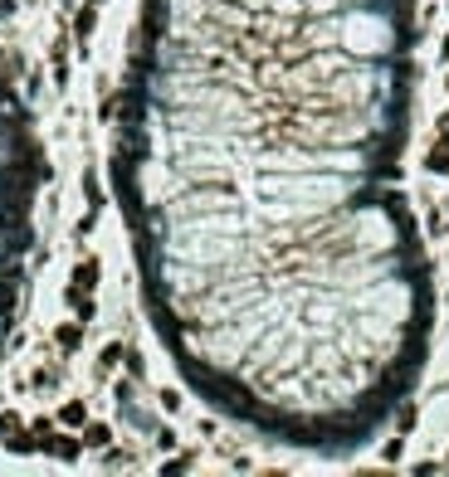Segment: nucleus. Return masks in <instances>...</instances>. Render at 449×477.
Segmentation results:
<instances>
[{
    "label": "nucleus",
    "mask_w": 449,
    "mask_h": 477,
    "mask_svg": "<svg viewBox=\"0 0 449 477\" xmlns=\"http://www.w3.org/2000/svg\"><path fill=\"white\" fill-rule=\"evenodd\" d=\"M410 0H147L117 195L152 322L224 414L351 448L415 385Z\"/></svg>",
    "instance_id": "nucleus-1"
},
{
    "label": "nucleus",
    "mask_w": 449,
    "mask_h": 477,
    "mask_svg": "<svg viewBox=\"0 0 449 477\" xmlns=\"http://www.w3.org/2000/svg\"><path fill=\"white\" fill-rule=\"evenodd\" d=\"M29 200H34V141L0 59V341L15 312L20 258L29 244Z\"/></svg>",
    "instance_id": "nucleus-2"
},
{
    "label": "nucleus",
    "mask_w": 449,
    "mask_h": 477,
    "mask_svg": "<svg viewBox=\"0 0 449 477\" xmlns=\"http://www.w3.org/2000/svg\"><path fill=\"white\" fill-rule=\"evenodd\" d=\"M430 171H449V117H445V132H440V151L430 156Z\"/></svg>",
    "instance_id": "nucleus-3"
},
{
    "label": "nucleus",
    "mask_w": 449,
    "mask_h": 477,
    "mask_svg": "<svg viewBox=\"0 0 449 477\" xmlns=\"http://www.w3.org/2000/svg\"><path fill=\"white\" fill-rule=\"evenodd\" d=\"M445 59H449V39H445Z\"/></svg>",
    "instance_id": "nucleus-4"
}]
</instances>
